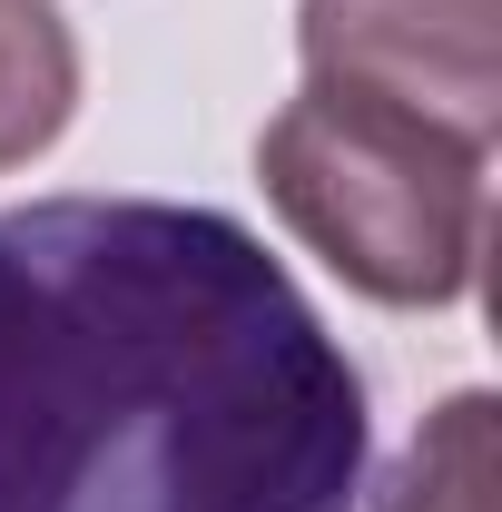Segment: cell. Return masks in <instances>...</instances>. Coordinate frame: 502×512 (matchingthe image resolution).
Returning a JSON list of instances; mask_svg holds the SVG:
<instances>
[{
	"label": "cell",
	"mask_w": 502,
	"mask_h": 512,
	"mask_svg": "<svg viewBox=\"0 0 502 512\" xmlns=\"http://www.w3.org/2000/svg\"><path fill=\"white\" fill-rule=\"evenodd\" d=\"M502 493V434H493V394L463 384L424 414V434L404 444L394 483L375 493V512H493Z\"/></svg>",
	"instance_id": "5"
},
{
	"label": "cell",
	"mask_w": 502,
	"mask_h": 512,
	"mask_svg": "<svg viewBox=\"0 0 502 512\" xmlns=\"http://www.w3.org/2000/svg\"><path fill=\"white\" fill-rule=\"evenodd\" d=\"M256 188L286 217V237L325 256L365 306L443 316L483 276L493 148L424 109L306 79L256 128Z\"/></svg>",
	"instance_id": "2"
},
{
	"label": "cell",
	"mask_w": 502,
	"mask_h": 512,
	"mask_svg": "<svg viewBox=\"0 0 502 512\" xmlns=\"http://www.w3.org/2000/svg\"><path fill=\"white\" fill-rule=\"evenodd\" d=\"M375 404L247 217L0 207V512H365Z\"/></svg>",
	"instance_id": "1"
},
{
	"label": "cell",
	"mask_w": 502,
	"mask_h": 512,
	"mask_svg": "<svg viewBox=\"0 0 502 512\" xmlns=\"http://www.w3.org/2000/svg\"><path fill=\"white\" fill-rule=\"evenodd\" d=\"M79 119V30L50 0H0V178L50 158Z\"/></svg>",
	"instance_id": "4"
},
{
	"label": "cell",
	"mask_w": 502,
	"mask_h": 512,
	"mask_svg": "<svg viewBox=\"0 0 502 512\" xmlns=\"http://www.w3.org/2000/svg\"><path fill=\"white\" fill-rule=\"evenodd\" d=\"M306 79L502 138V0H296Z\"/></svg>",
	"instance_id": "3"
}]
</instances>
